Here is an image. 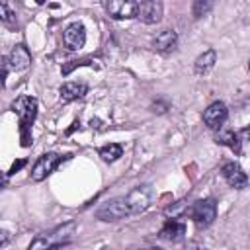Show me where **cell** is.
I'll return each mask as SVG.
<instances>
[{
	"instance_id": "cell-18",
	"label": "cell",
	"mask_w": 250,
	"mask_h": 250,
	"mask_svg": "<svg viewBox=\"0 0 250 250\" xmlns=\"http://www.w3.org/2000/svg\"><path fill=\"white\" fill-rule=\"evenodd\" d=\"M121 154H123V146L117 145V143H109V145H105V146L100 148V156H102L105 162H113V160H117Z\"/></svg>"
},
{
	"instance_id": "cell-22",
	"label": "cell",
	"mask_w": 250,
	"mask_h": 250,
	"mask_svg": "<svg viewBox=\"0 0 250 250\" xmlns=\"http://www.w3.org/2000/svg\"><path fill=\"white\" fill-rule=\"evenodd\" d=\"M23 166H25V158H20V160H16V162L12 164V168H10V172H8V174H16V172H18V170H21Z\"/></svg>"
},
{
	"instance_id": "cell-2",
	"label": "cell",
	"mask_w": 250,
	"mask_h": 250,
	"mask_svg": "<svg viewBox=\"0 0 250 250\" xmlns=\"http://www.w3.org/2000/svg\"><path fill=\"white\" fill-rule=\"evenodd\" d=\"M74 229L76 225L70 221V223H64L61 227H57L55 230L51 232H45V234H39L31 244L29 248H53V246H62L70 240V236L74 234Z\"/></svg>"
},
{
	"instance_id": "cell-19",
	"label": "cell",
	"mask_w": 250,
	"mask_h": 250,
	"mask_svg": "<svg viewBox=\"0 0 250 250\" xmlns=\"http://www.w3.org/2000/svg\"><path fill=\"white\" fill-rule=\"evenodd\" d=\"M213 4H215V0H193V16L195 18L205 16L213 8Z\"/></svg>"
},
{
	"instance_id": "cell-25",
	"label": "cell",
	"mask_w": 250,
	"mask_h": 250,
	"mask_svg": "<svg viewBox=\"0 0 250 250\" xmlns=\"http://www.w3.org/2000/svg\"><path fill=\"white\" fill-rule=\"evenodd\" d=\"M248 68H250V62H248Z\"/></svg>"
},
{
	"instance_id": "cell-23",
	"label": "cell",
	"mask_w": 250,
	"mask_h": 250,
	"mask_svg": "<svg viewBox=\"0 0 250 250\" xmlns=\"http://www.w3.org/2000/svg\"><path fill=\"white\" fill-rule=\"evenodd\" d=\"M242 135H246V137H250V127H244V131H242Z\"/></svg>"
},
{
	"instance_id": "cell-24",
	"label": "cell",
	"mask_w": 250,
	"mask_h": 250,
	"mask_svg": "<svg viewBox=\"0 0 250 250\" xmlns=\"http://www.w3.org/2000/svg\"><path fill=\"white\" fill-rule=\"evenodd\" d=\"M35 2H37V4H45V0H35Z\"/></svg>"
},
{
	"instance_id": "cell-1",
	"label": "cell",
	"mask_w": 250,
	"mask_h": 250,
	"mask_svg": "<svg viewBox=\"0 0 250 250\" xmlns=\"http://www.w3.org/2000/svg\"><path fill=\"white\" fill-rule=\"evenodd\" d=\"M14 113L20 119V139H21V146H29L31 141V125L37 117V100L33 96H20L14 100L12 104Z\"/></svg>"
},
{
	"instance_id": "cell-20",
	"label": "cell",
	"mask_w": 250,
	"mask_h": 250,
	"mask_svg": "<svg viewBox=\"0 0 250 250\" xmlns=\"http://www.w3.org/2000/svg\"><path fill=\"white\" fill-rule=\"evenodd\" d=\"M0 10H2V21H4L6 25L14 27V25H16V14L10 10V6H8V2H6V0H2V2H0Z\"/></svg>"
},
{
	"instance_id": "cell-5",
	"label": "cell",
	"mask_w": 250,
	"mask_h": 250,
	"mask_svg": "<svg viewBox=\"0 0 250 250\" xmlns=\"http://www.w3.org/2000/svg\"><path fill=\"white\" fill-rule=\"evenodd\" d=\"M102 6L115 20L137 18V10H139V4L135 0H102Z\"/></svg>"
},
{
	"instance_id": "cell-9",
	"label": "cell",
	"mask_w": 250,
	"mask_h": 250,
	"mask_svg": "<svg viewBox=\"0 0 250 250\" xmlns=\"http://www.w3.org/2000/svg\"><path fill=\"white\" fill-rule=\"evenodd\" d=\"M223 178L227 180V184L230 186V188H234V189H242V188H246L248 186V176H246V172L240 168V164H236V162H227V164H223Z\"/></svg>"
},
{
	"instance_id": "cell-4",
	"label": "cell",
	"mask_w": 250,
	"mask_h": 250,
	"mask_svg": "<svg viewBox=\"0 0 250 250\" xmlns=\"http://www.w3.org/2000/svg\"><path fill=\"white\" fill-rule=\"evenodd\" d=\"M125 199H127V205L131 209V215H139V213L148 209V205L152 201V188L146 186V184L145 186H137L135 189H131L125 195Z\"/></svg>"
},
{
	"instance_id": "cell-17",
	"label": "cell",
	"mask_w": 250,
	"mask_h": 250,
	"mask_svg": "<svg viewBox=\"0 0 250 250\" xmlns=\"http://www.w3.org/2000/svg\"><path fill=\"white\" fill-rule=\"evenodd\" d=\"M217 143H219V145H225V146H229L230 150H234L236 154H240L242 143H240V135H238V133H234V131H223V133L217 137Z\"/></svg>"
},
{
	"instance_id": "cell-12",
	"label": "cell",
	"mask_w": 250,
	"mask_h": 250,
	"mask_svg": "<svg viewBox=\"0 0 250 250\" xmlns=\"http://www.w3.org/2000/svg\"><path fill=\"white\" fill-rule=\"evenodd\" d=\"M4 61H6V64H8L12 70H23V68H27L29 62H31V55H29V51H27L25 45H16V47L12 49V53H10L8 57H4Z\"/></svg>"
},
{
	"instance_id": "cell-21",
	"label": "cell",
	"mask_w": 250,
	"mask_h": 250,
	"mask_svg": "<svg viewBox=\"0 0 250 250\" xmlns=\"http://www.w3.org/2000/svg\"><path fill=\"white\" fill-rule=\"evenodd\" d=\"M84 64H94V61L92 59H82V61H70V62H66L64 66H62V74H68L72 68H76V66H84Z\"/></svg>"
},
{
	"instance_id": "cell-10",
	"label": "cell",
	"mask_w": 250,
	"mask_h": 250,
	"mask_svg": "<svg viewBox=\"0 0 250 250\" xmlns=\"http://www.w3.org/2000/svg\"><path fill=\"white\" fill-rule=\"evenodd\" d=\"M227 115H229V109L223 102H213L205 111H203V123L209 127V129H219L225 121H227Z\"/></svg>"
},
{
	"instance_id": "cell-3",
	"label": "cell",
	"mask_w": 250,
	"mask_h": 250,
	"mask_svg": "<svg viewBox=\"0 0 250 250\" xmlns=\"http://www.w3.org/2000/svg\"><path fill=\"white\" fill-rule=\"evenodd\" d=\"M131 215V209L127 205V199L125 197H115V199H109L105 201L98 211H96V217L100 221H119L123 217H129Z\"/></svg>"
},
{
	"instance_id": "cell-13",
	"label": "cell",
	"mask_w": 250,
	"mask_h": 250,
	"mask_svg": "<svg viewBox=\"0 0 250 250\" xmlns=\"http://www.w3.org/2000/svg\"><path fill=\"white\" fill-rule=\"evenodd\" d=\"M186 234V223L178 221V219H168L164 223V227L160 229V238L162 240H180Z\"/></svg>"
},
{
	"instance_id": "cell-16",
	"label": "cell",
	"mask_w": 250,
	"mask_h": 250,
	"mask_svg": "<svg viewBox=\"0 0 250 250\" xmlns=\"http://www.w3.org/2000/svg\"><path fill=\"white\" fill-rule=\"evenodd\" d=\"M215 61H217V53L213 49H207L203 55H199L195 59V64H193L195 74H207L215 66Z\"/></svg>"
},
{
	"instance_id": "cell-15",
	"label": "cell",
	"mask_w": 250,
	"mask_h": 250,
	"mask_svg": "<svg viewBox=\"0 0 250 250\" xmlns=\"http://www.w3.org/2000/svg\"><path fill=\"white\" fill-rule=\"evenodd\" d=\"M152 45H154V49L160 51V53H170V51H174L176 45H178V35H176V31H172V29H164V31H160V33L154 37Z\"/></svg>"
},
{
	"instance_id": "cell-7",
	"label": "cell",
	"mask_w": 250,
	"mask_h": 250,
	"mask_svg": "<svg viewBox=\"0 0 250 250\" xmlns=\"http://www.w3.org/2000/svg\"><path fill=\"white\" fill-rule=\"evenodd\" d=\"M62 160H64V156H61V154H57V152H47V154L39 156L37 162H35L33 168H31V180H35V182L45 180L51 172H55V168H57Z\"/></svg>"
},
{
	"instance_id": "cell-14",
	"label": "cell",
	"mask_w": 250,
	"mask_h": 250,
	"mask_svg": "<svg viewBox=\"0 0 250 250\" xmlns=\"http://www.w3.org/2000/svg\"><path fill=\"white\" fill-rule=\"evenodd\" d=\"M86 92H88V86L84 82H64L61 86V100L64 104H68V102H74V100L84 98Z\"/></svg>"
},
{
	"instance_id": "cell-11",
	"label": "cell",
	"mask_w": 250,
	"mask_h": 250,
	"mask_svg": "<svg viewBox=\"0 0 250 250\" xmlns=\"http://www.w3.org/2000/svg\"><path fill=\"white\" fill-rule=\"evenodd\" d=\"M62 41H64V45L70 51L82 49L84 43H86V29H84V25L82 23H70L64 29V33H62Z\"/></svg>"
},
{
	"instance_id": "cell-8",
	"label": "cell",
	"mask_w": 250,
	"mask_h": 250,
	"mask_svg": "<svg viewBox=\"0 0 250 250\" xmlns=\"http://www.w3.org/2000/svg\"><path fill=\"white\" fill-rule=\"evenodd\" d=\"M162 12H164V6H162V0H143L139 4V10H137V18L143 21V23H158L162 20Z\"/></svg>"
},
{
	"instance_id": "cell-6",
	"label": "cell",
	"mask_w": 250,
	"mask_h": 250,
	"mask_svg": "<svg viewBox=\"0 0 250 250\" xmlns=\"http://www.w3.org/2000/svg\"><path fill=\"white\" fill-rule=\"evenodd\" d=\"M189 215H191V219L195 221L197 227H203V229L209 227L215 221V217H217V203H215V199H201V201L193 203Z\"/></svg>"
}]
</instances>
